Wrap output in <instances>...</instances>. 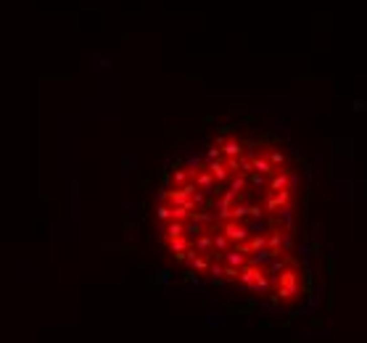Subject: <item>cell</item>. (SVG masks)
Listing matches in <instances>:
<instances>
[{
	"mask_svg": "<svg viewBox=\"0 0 367 343\" xmlns=\"http://www.w3.org/2000/svg\"><path fill=\"white\" fill-rule=\"evenodd\" d=\"M159 232L190 275L270 299L299 296L296 172L259 137L222 135L169 172Z\"/></svg>",
	"mask_w": 367,
	"mask_h": 343,
	"instance_id": "6da1fadb",
	"label": "cell"
}]
</instances>
